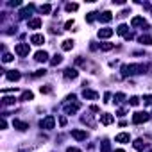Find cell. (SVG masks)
<instances>
[{
  "label": "cell",
  "instance_id": "1",
  "mask_svg": "<svg viewBox=\"0 0 152 152\" xmlns=\"http://www.w3.org/2000/svg\"><path fill=\"white\" fill-rule=\"evenodd\" d=\"M147 64H124L122 66V75L124 77H129V75H140V73H147Z\"/></svg>",
  "mask_w": 152,
  "mask_h": 152
},
{
  "label": "cell",
  "instance_id": "2",
  "mask_svg": "<svg viewBox=\"0 0 152 152\" xmlns=\"http://www.w3.org/2000/svg\"><path fill=\"white\" fill-rule=\"evenodd\" d=\"M148 118H150V115H148V113H145V111H136V113L132 115V124L140 125V124H145Z\"/></svg>",
  "mask_w": 152,
  "mask_h": 152
},
{
  "label": "cell",
  "instance_id": "3",
  "mask_svg": "<svg viewBox=\"0 0 152 152\" xmlns=\"http://www.w3.org/2000/svg\"><path fill=\"white\" fill-rule=\"evenodd\" d=\"M54 125H56V118H54L52 115L45 116V118L39 122V127H41V129H45V131H50V129H54Z\"/></svg>",
  "mask_w": 152,
  "mask_h": 152
},
{
  "label": "cell",
  "instance_id": "4",
  "mask_svg": "<svg viewBox=\"0 0 152 152\" xmlns=\"http://www.w3.org/2000/svg\"><path fill=\"white\" fill-rule=\"evenodd\" d=\"M15 52H16L20 57H25V56H29L31 47H29V43H18V45L15 47Z\"/></svg>",
  "mask_w": 152,
  "mask_h": 152
},
{
  "label": "cell",
  "instance_id": "5",
  "mask_svg": "<svg viewBox=\"0 0 152 152\" xmlns=\"http://www.w3.org/2000/svg\"><path fill=\"white\" fill-rule=\"evenodd\" d=\"M72 138H75L77 141H83V140L88 138V132L83 131V129H73V131H72Z\"/></svg>",
  "mask_w": 152,
  "mask_h": 152
},
{
  "label": "cell",
  "instance_id": "6",
  "mask_svg": "<svg viewBox=\"0 0 152 152\" xmlns=\"http://www.w3.org/2000/svg\"><path fill=\"white\" fill-rule=\"evenodd\" d=\"M63 75H64V79H68V81L72 79V81H73V79H77V75H79V72L75 70V68H66V70L63 72Z\"/></svg>",
  "mask_w": 152,
  "mask_h": 152
},
{
  "label": "cell",
  "instance_id": "7",
  "mask_svg": "<svg viewBox=\"0 0 152 152\" xmlns=\"http://www.w3.org/2000/svg\"><path fill=\"white\" fill-rule=\"evenodd\" d=\"M79 107H81V104H79V102L68 104V106H64V113H66V115H75V113L79 111Z\"/></svg>",
  "mask_w": 152,
  "mask_h": 152
},
{
  "label": "cell",
  "instance_id": "8",
  "mask_svg": "<svg viewBox=\"0 0 152 152\" xmlns=\"http://www.w3.org/2000/svg\"><path fill=\"white\" fill-rule=\"evenodd\" d=\"M32 11H34V4H29V6H27V7H23L18 15H20V18H22V20H25V18H29V16H31V13H32Z\"/></svg>",
  "mask_w": 152,
  "mask_h": 152
},
{
  "label": "cell",
  "instance_id": "9",
  "mask_svg": "<svg viewBox=\"0 0 152 152\" xmlns=\"http://www.w3.org/2000/svg\"><path fill=\"white\" fill-rule=\"evenodd\" d=\"M115 122V116L113 115H109V113H102L100 115V124L102 125H111Z\"/></svg>",
  "mask_w": 152,
  "mask_h": 152
},
{
  "label": "cell",
  "instance_id": "10",
  "mask_svg": "<svg viewBox=\"0 0 152 152\" xmlns=\"http://www.w3.org/2000/svg\"><path fill=\"white\" fill-rule=\"evenodd\" d=\"M20 77H22V73H20L18 70H9V72L6 73V79H7V81H20Z\"/></svg>",
  "mask_w": 152,
  "mask_h": 152
},
{
  "label": "cell",
  "instance_id": "11",
  "mask_svg": "<svg viewBox=\"0 0 152 152\" xmlns=\"http://www.w3.org/2000/svg\"><path fill=\"white\" fill-rule=\"evenodd\" d=\"M113 32H115L113 29L104 27V29H100V31H99V38H100V39H107V38H111V36H113Z\"/></svg>",
  "mask_w": 152,
  "mask_h": 152
},
{
  "label": "cell",
  "instance_id": "12",
  "mask_svg": "<svg viewBox=\"0 0 152 152\" xmlns=\"http://www.w3.org/2000/svg\"><path fill=\"white\" fill-rule=\"evenodd\" d=\"M34 59H36L38 63H45V61H48V54H47L45 50H38V52L34 54Z\"/></svg>",
  "mask_w": 152,
  "mask_h": 152
},
{
  "label": "cell",
  "instance_id": "13",
  "mask_svg": "<svg viewBox=\"0 0 152 152\" xmlns=\"http://www.w3.org/2000/svg\"><path fill=\"white\" fill-rule=\"evenodd\" d=\"M83 97H84V99H88V100H97V99H99V93H97V91H93V90H86V88H84Z\"/></svg>",
  "mask_w": 152,
  "mask_h": 152
},
{
  "label": "cell",
  "instance_id": "14",
  "mask_svg": "<svg viewBox=\"0 0 152 152\" xmlns=\"http://www.w3.org/2000/svg\"><path fill=\"white\" fill-rule=\"evenodd\" d=\"M131 25H132V27H145L147 22H145V18H141V16H134V18L131 20Z\"/></svg>",
  "mask_w": 152,
  "mask_h": 152
},
{
  "label": "cell",
  "instance_id": "15",
  "mask_svg": "<svg viewBox=\"0 0 152 152\" xmlns=\"http://www.w3.org/2000/svg\"><path fill=\"white\" fill-rule=\"evenodd\" d=\"M13 127L18 129V131H27L29 129V124L27 122H22V120H13Z\"/></svg>",
  "mask_w": 152,
  "mask_h": 152
},
{
  "label": "cell",
  "instance_id": "16",
  "mask_svg": "<svg viewBox=\"0 0 152 152\" xmlns=\"http://www.w3.org/2000/svg\"><path fill=\"white\" fill-rule=\"evenodd\" d=\"M118 143H129L131 141V134L129 132H120V134H116V138H115Z\"/></svg>",
  "mask_w": 152,
  "mask_h": 152
},
{
  "label": "cell",
  "instance_id": "17",
  "mask_svg": "<svg viewBox=\"0 0 152 152\" xmlns=\"http://www.w3.org/2000/svg\"><path fill=\"white\" fill-rule=\"evenodd\" d=\"M31 43H34V45H43V43H45V36H43V34H32Z\"/></svg>",
  "mask_w": 152,
  "mask_h": 152
},
{
  "label": "cell",
  "instance_id": "18",
  "mask_svg": "<svg viewBox=\"0 0 152 152\" xmlns=\"http://www.w3.org/2000/svg\"><path fill=\"white\" fill-rule=\"evenodd\" d=\"M99 20H100L102 23H107V22H111V20H113V15H111L109 11H104L102 15H99Z\"/></svg>",
  "mask_w": 152,
  "mask_h": 152
},
{
  "label": "cell",
  "instance_id": "19",
  "mask_svg": "<svg viewBox=\"0 0 152 152\" xmlns=\"http://www.w3.org/2000/svg\"><path fill=\"white\" fill-rule=\"evenodd\" d=\"M134 148H136V150H143V148H147V141H145L143 138H138V140L134 141Z\"/></svg>",
  "mask_w": 152,
  "mask_h": 152
},
{
  "label": "cell",
  "instance_id": "20",
  "mask_svg": "<svg viewBox=\"0 0 152 152\" xmlns=\"http://www.w3.org/2000/svg\"><path fill=\"white\" fill-rule=\"evenodd\" d=\"M29 29H39L41 27V20L39 18H32V20H29Z\"/></svg>",
  "mask_w": 152,
  "mask_h": 152
},
{
  "label": "cell",
  "instance_id": "21",
  "mask_svg": "<svg viewBox=\"0 0 152 152\" xmlns=\"http://www.w3.org/2000/svg\"><path fill=\"white\" fill-rule=\"evenodd\" d=\"M73 45H75V41H73V39H64L61 47H63V50H72V48H73Z\"/></svg>",
  "mask_w": 152,
  "mask_h": 152
},
{
  "label": "cell",
  "instance_id": "22",
  "mask_svg": "<svg viewBox=\"0 0 152 152\" xmlns=\"http://www.w3.org/2000/svg\"><path fill=\"white\" fill-rule=\"evenodd\" d=\"M140 43H143V45H152V36L141 34V36H140Z\"/></svg>",
  "mask_w": 152,
  "mask_h": 152
},
{
  "label": "cell",
  "instance_id": "23",
  "mask_svg": "<svg viewBox=\"0 0 152 152\" xmlns=\"http://www.w3.org/2000/svg\"><path fill=\"white\" fill-rule=\"evenodd\" d=\"M116 32H118V34H120V36H129V27H127V25H124V23H122V25H120V27H118V29H116Z\"/></svg>",
  "mask_w": 152,
  "mask_h": 152
},
{
  "label": "cell",
  "instance_id": "24",
  "mask_svg": "<svg viewBox=\"0 0 152 152\" xmlns=\"http://www.w3.org/2000/svg\"><path fill=\"white\" fill-rule=\"evenodd\" d=\"M61 61H63V56H61V54H56V56L50 59V64H52V66H57Z\"/></svg>",
  "mask_w": 152,
  "mask_h": 152
},
{
  "label": "cell",
  "instance_id": "25",
  "mask_svg": "<svg viewBox=\"0 0 152 152\" xmlns=\"http://www.w3.org/2000/svg\"><path fill=\"white\" fill-rule=\"evenodd\" d=\"M32 99H34V93H32V91H23V93H22V100H23V102H29V100H32Z\"/></svg>",
  "mask_w": 152,
  "mask_h": 152
},
{
  "label": "cell",
  "instance_id": "26",
  "mask_svg": "<svg viewBox=\"0 0 152 152\" xmlns=\"http://www.w3.org/2000/svg\"><path fill=\"white\" fill-rule=\"evenodd\" d=\"M113 48H115L113 43H100V50H104V52H109V50H113Z\"/></svg>",
  "mask_w": 152,
  "mask_h": 152
},
{
  "label": "cell",
  "instance_id": "27",
  "mask_svg": "<svg viewBox=\"0 0 152 152\" xmlns=\"http://www.w3.org/2000/svg\"><path fill=\"white\" fill-rule=\"evenodd\" d=\"M109 150H111V145H109L107 140H104L102 145H100V152H109Z\"/></svg>",
  "mask_w": 152,
  "mask_h": 152
},
{
  "label": "cell",
  "instance_id": "28",
  "mask_svg": "<svg viewBox=\"0 0 152 152\" xmlns=\"http://www.w3.org/2000/svg\"><path fill=\"white\" fill-rule=\"evenodd\" d=\"M64 9H66L68 13H72V11H77V9H79V6H77V4H72V2H70V4H66V6H64Z\"/></svg>",
  "mask_w": 152,
  "mask_h": 152
},
{
  "label": "cell",
  "instance_id": "29",
  "mask_svg": "<svg viewBox=\"0 0 152 152\" xmlns=\"http://www.w3.org/2000/svg\"><path fill=\"white\" fill-rule=\"evenodd\" d=\"M50 11H52V7H50L48 4H45V6H41V7H39V13H41V15H48Z\"/></svg>",
  "mask_w": 152,
  "mask_h": 152
},
{
  "label": "cell",
  "instance_id": "30",
  "mask_svg": "<svg viewBox=\"0 0 152 152\" xmlns=\"http://www.w3.org/2000/svg\"><path fill=\"white\" fill-rule=\"evenodd\" d=\"M15 57H13V54H9V52H4V56H2V61L4 63H11Z\"/></svg>",
  "mask_w": 152,
  "mask_h": 152
},
{
  "label": "cell",
  "instance_id": "31",
  "mask_svg": "<svg viewBox=\"0 0 152 152\" xmlns=\"http://www.w3.org/2000/svg\"><path fill=\"white\" fill-rule=\"evenodd\" d=\"M124 100H125V95L124 93H115V102L116 104H122Z\"/></svg>",
  "mask_w": 152,
  "mask_h": 152
},
{
  "label": "cell",
  "instance_id": "32",
  "mask_svg": "<svg viewBox=\"0 0 152 152\" xmlns=\"http://www.w3.org/2000/svg\"><path fill=\"white\" fill-rule=\"evenodd\" d=\"M2 104H4V106H11V104H15V97H4V99H2Z\"/></svg>",
  "mask_w": 152,
  "mask_h": 152
},
{
  "label": "cell",
  "instance_id": "33",
  "mask_svg": "<svg viewBox=\"0 0 152 152\" xmlns=\"http://www.w3.org/2000/svg\"><path fill=\"white\" fill-rule=\"evenodd\" d=\"M95 18H97V13H88L86 15V22H93Z\"/></svg>",
  "mask_w": 152,
  "mask_h": 152
},
{
  "label": "cell",
  "instance_id": "34",
  "mask_svg": "<svg viewBox=\"0 0 152 152\" xmlns=\"http://www.w3.org/2000/svg\"><path fill=\"white\" fill-rule=\"evenodd\" d=\"M129 104H131V106H138V104H140V99H138V97H131V99H129Z\"/></svg>",
  "mask_w": 152,
  "mask_h": 152
},
{
  "label": "cell",
  "instance_id": "35",
  "mask_svg": "<svg viewBox=\"0 0 152 152\" xmlns=\"http://www.w3.org/2000/svg\"><path fill=\"white\" fill-rule=\"evenodd\" d=\"M45 73H47V70H36L32 73V77H41V75H45Z\"/></svg>",
  "mask_w": 152,
  "mask_h": 152
},
{
  "label": "cell",
  "instance_id": "36",
  "mask_svg": "<svg viewBox=\"0 0 152 152\" xmlns=\"http://www.w3.org/2000/svg\"><path fill=\"white\" fill-rule=\"evenodd\" d=\"M75 64H77V66H86V61L83 57H77V59H75Z\"/></svg>",
  "mask_w": 152,
  "mask_h": 152
},
{
  "label": "cell",
  "instance_id": "37",
  "mask_svg": "<svg viewBox=\"0 0 152 152\" xmlns=\"http://www.w3.org/2000/svg\"><path fill=\"white\" fill-rule=\"evenodd\" d=\"M143 102H145L147 106H150V104H152V95H145V97H143Z\"/></svg>",
  "mask_w": 152,
  "mask_h": 152
},
{
  "label": "cell",
  "instance_id": "38",
  "mask_svg": "<svg viewBox=\"0 0 152 152\" xmlns=\"http://www.w3.org/2000/svg\"><path fill=\"white\" fill-rule=\"evenodd\" d=\"M39 91H41V93H50V91H52V88H50V86H41V88H39Z\"/></svg>",
  "mask_w": 152,
  "mask_h": 152
},
{
  "label": "cell",
  "instance_id": "39",
  "mask_svg": "<svg viewBox=\"0 0 152 152\" xmlns=\"http://www.w3.org/2000/svg\"><path fill=\"white\" fill-rule=\"evenodd\" d=\"M73 25H75V22H73V20H68V22L64 23V29H72Z\"/></svg>",
  "mask_w": 152,
  "mask_h": 152
},
{
  "label": "cell",
  "instance_id": "40",
  "mask_svg": "<svg viewBox=\"0 0 152 152\" xmlns=\"http://www.w3.org/2000/svg\"><path fill=\"white\" fill-rule=\"evenodd\" d=\"M104 102L107 104V102H111V93L107 91V93H104Z\"/></svg>",
  "mask_w": 152,
  "mask_h": 152
},
{
  "label": "cell",
  "instance_id": "41",
  "mask_svg": "<svg viewBox=\"0 0 152 152\" xmlns=\"http://www.w3.org/2000/svg\"><path fill=\"white\" fill-rule=\"evenodd\" d=\"M66 152H81V150H79L77 147H68V148H66Z\"/></svg>",
  "mask_w": 152,
  "mask_h": 152
},
{
  "label": "cell",
  "instance_id": "42",
  "mask_svg": "<svg viewBox=\"0 0 152 152\" xmlns=\"http://www.w3.org/2000/svg\"><path fill=\"white\" fill-rule=\"evenodd\" d=\"M66 100L73 104V102H75V95H73V93H72V95H68V97H66Z\"/></svg>",
  "mask_w": 152,
  "mask_h": 152
},
{
  "label": "cell",
  "instance_id": "43",
  "mask_svg": "<svg viewBox=\"0 0 152 152\" xmlns=\"http://www.w3.org/2000/svg\"><path fill=\"white\" fill-rule=\"evenodd\" d=\"M0 127H2V129H6V127H7V122H6L4 118H2V122H0Z\"/></svg>",
  "mask_w": 152,
  "mask_h": 152
},
{
  "label": "cell",
  "instance_id": "44",
  "mask_svg": "<svg viewBox=\"0 0 152 152\" xmlns=\"http://www.w3.org/2000/svg\"><path fill=\"white\" fill-rule=\"evenodd\" d=\"M59 124H61V125H66V118H64V116H61V118H59Z\"/></svg>",
  "mask_w": 152,
  "mask_h": 152
},
{
  "label": "cell",
  "instance_id": "45",
  "mask_svg": "<svg viewBox=\"0 0 152 152\" xmlns=\"http://www.w3.org/2000/svg\"><path fill=\"white\" fill-rule=\"evenodd\" d=\"M127 15H129V9H124V11L120 13V16H127Z\"/></svg>",
  "mask_w": 152,
  "mask_h": 152
},
{
  "label": "cell",
  "instance_id": "46",
  "mask_svg": "<svg viewBox=\"0 0 152 152\" xmlns=\"http://www.w3.org/2000/svg\"><path fill=\"white\" fill-rule=\"evenodd\" d=\"M90 109H91V111H93V113H99V107H97V106H91V107H90Z\"/></svg>",
  "mask_w": 152,
  "mask_h": 152
},
{
  "label": "cell",
  "instance_id": "47",
  "mask_svg": "<svg viewBox=\"0 0 152 152\" xmlns=\"http://www.w3.org/2000/svg\"><path fill=\"white\" fill-rule=\"evenodd\" d=\"M125 115V109H118V116H124Z\"/></svg>",
  "mask_w": 152,
  "mask_h": 152
},
{
  "label": "cell",
  "instance_id": "48",
  "mask_svg": "<svg viewBox=\"0 0 152 152\" xmlns=\"http://www.w3.org/2000/svg\"><path fill=\"white\" fill-rule=\"evenodd\" d=\"M115 152H124V150H122V148H118V150H115Z\"/></svg>",
  "mask_w": 152,
  "mask_h": 152
},
{
  "label": "cell",
  "instance_id": "49",
  "mask_svg": "<svg viewBox=\"0 0 152 152\" xmlns=\"http://www.w3.org/2000/svg\"><path fill=\"white\" fill-rule=\"evenodd\" d=\"M150 152H152V150H150Z\"/></svg>",
  "mask_w": 152,
  "mask_h": 152
}]
</instances>
